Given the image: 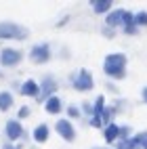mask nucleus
<instances>
[{
  "mask_svg": "<svg viewBox=\"0 0 147 149\" xmlns=\"http://www.w3.org/2000/svg\"><path fill=\"white\" fill-rule=\"evenodd\" d=\"M103 72L109 78H114V80L126 78V55H122V53L107 55L105 61H103Z\"/></svg>",
  "mask_w": 147,
  "mask_h": 149,
  "instance_id": "nucleus-1",
  "label": "nucleus"
},
{
  "mask_svg": "<svg viewBox=\"0 0 147 149\" xmlns=\"http://www.w3.org/2000/svg\"><path fill=\"white\" fill-rule=\"evenodd\" d=\"M27 29L13 21H0V40H25Z\"/></svg>",
  "mask_w": 147,
  "mask_h": 149,
  "instance_id": "nucleus-2",
  "label": "nucleus"
},
{
  "mask_svg": "<svg viewBox=\"0 0 147 149\" xmlns=\"http://www.w3.org/2000/svg\"><path fill=\"white\" fill-rule=\"evenodd\" d=\"M57 91V80L53 76H44L42 78V82L38 84V97H36V101L38 103H46L48 99H51Z\"/></svg>",
  "mask_w": 147,
  "mask_h": 149,
  "instance_id": "nucleus-3",
  "label": "nucleus"
},
{
  "mask_svg": "<svg viewBox=\"0 0 147 149\" xmlns=\"http://www.w3.org/2000/svg\"><path fill=\"white\" fill-rule=\"evenodd\" d=\"M72 82H74V88H76V91L86 93V91H93L95 78H93V74L88 72V69H80V72H78V74L72 78Z\"/></svg>",
  "mask_w": 147,
  "mask_h": 149,
  "instance_id": "nucleus-4",
  "label": "nucleus"
},
{
  "mask_svg": "<svg viewBox=\"0 0 147 149\" xmlns=\"http://www.w3.org/2000/svg\"><path fill=\"white\" fill-rule=\"evenodd\" d=\"M23 61V53L19 48H2L0 51V63L4 67H15Z\"/></svg>",
  "mask_w": 147,
  "mask_h": 149,
  "instance_id": "nucleus-5",
  "label": "nucleus"
},
{
  "mask_svg": "<svg viewBox=\"0 0 147 149\" xmlns=\"http://www.w3.org/2000/svg\"><path fill=\"white\" fill-rule=\"evenodd\" d=\"M29 59H32V61H34L36 65H42V63H46L48 59H51V46H48L46 42L32 46V51H29Z\"/></svg>",
  "mask_w": 147,
  "mask_h": 149,
  "instance_id": "nucleus-6",
  "label": "nucleus"
},
{
  "mask_svg": "<svg viewBox=\"0 0 147 149\" xmlns=\"http://www.w3.org/2000/svg\"><path fill=\"white\" fill-rule=\"evenodd\" d=\"M4 134L8 139V143H11V141H17V139H23L25 130H23V126L19 120H8L6 126H4Z\"/></svg>",
  "mask_w": 147,
  "mask_h": 149,
  "instance_id": "nucleus-7",
  "label": "nucleus"
},
{
  "mask_svg": "<svg viewBox=\"0 0 147 149\" xmlns=\"http://www.w3.org/2000/svg\"><path fill=\"white\" fill-rule=\"evenodd\" d=\"M55 128H57L59 136H61V139H65L67 143L76 141V128H74V124H72L70 120H59V122L55 124Z\"/></svg>",
  "mask_w": 147,
  "mask_h": 149,
  "instance_id": "nucleus-8",
  "label": "nucleus"
},
{
  "mask_svg": "<svg viewBox=\"0 0 147 149\" xmlns=\"http://www.w3.org/2000/svg\"><path fill=\"white\" fill-rule=\"evenodd\" d=\"M105 23L107 27H118V25H124V8H116V11H109L105 17Z\"/></svg>",
  "mask_w": 147,
  "mask_h": 149,
  "instance_id": "nucleus-9",
  "label": "nucleus"
},
{
  "mask_svg": "<svg viewBox=\"0 0 147 149\" xmlns=\"http://www.w3.org/2000/svg\"><path fill=\"white\" fill-rule=\"evenodd\" d=\"M48 134H51V128H48L46 124H38L34 128V132H32V136H34L36 143H46L48 141Z\"/></svg>",
  "mask_w": 147,
  "mask_h": 149,
  "instance_id": "nucleus-10",
  "label": "nucleus"
},
{
  "mask_svg": "<svg viewBox=\"0 0 147 149\" xmlns=\"http://www.w3.org/2000/svg\"><path fill=\"white\" fill-rule=\"evenodd\" d=\"M44 109H46V113H51V116H57L59 111L63 109V103H61V99H59L57 95H53L48 101L44 103Z\"/></svg>",
  "mask_w": 147,
  "mask_h": 149,
  "instance_id": "nucleus-11",
  "label": "nucleus"
},
{
  "mask_svg": "<svg viewBox=\"0 0 147 149\" xmlns=\"http://www.w3.org/2000/svg\"><path fill=\"white\" fill-rule=\"evenodd\" d=\"M19 93H21L23 97H38V82L36 80H25L21 84V88H19Z\"/></svg>",
  "mask_w": 147,
  "mask_h": 149,
  "instance_id": "nucleus-12",
  "label": "nucleus"
},
{
  "mask_svg": "<svg viewBox=\"0 0 147 149\" xmlns=\"http://www.w3.org/2000/svg\"><path fill=\"white\" fill-rule=\"evenodd\" d=\"M118 132H120V126L118 124H107L103 128V136H105L107 143H116L118 141Z\"/></svg>",
  "mask_w": 147,
  "mask_h": 149,
  "instance_id": "nucleus-13",
  "label": "nucleus"
},
{
  "mask_svg": "<svg viewBox=\"0 0 147 149\" xmlns=\"http://www.w3.org/2000/svg\"><path fill=\"white\" fill-rule=\"evenodd\" d=\"M91 4H93V11H95V13H101V15L105 13V15H107V13L111 11V4H114V2H111V0H93Z\"/></svg>",
  "mask_w": 147,
  "mask_h": 149,
  "instance_id": "nucleus-14",
  "label": "nucleus"
},
{
  "mask_svg": "<svg viewBox=\"0 0 147 149\" xmlns=\"http://www.w3.org/2000/svg\"><path fill=\"white\" fill-rule=\"evenodd\" d=\"M116 113H118V109H116L114 105H105V107H103V111H101V122H103L105 126H107V124H114Z\"/></svg>",
  "mask_w": 147,
  "mask_h": 149,
  "instance_id": "nucleus-15",
  "label": "nucleus"
},
{
  "mask_svg": "<svg viewBox=\"0 0 147 149\" xmlns=\"http://www.w3.org/2000/svg\"><path fill=\"white\" fill-rule=\"evenodd\" d=\"M13 107V95L8 91H2L0 93V111H8Z\"/></svg>",
  "mask_w": 147,
  "mask_h": 149,
  "instance_id": "nucleus-16",
  "label": "nucleus"
},
{
  "mask_svg": "<svg viewBox=\"0 0 147 149\" xmlns=\"http://www.w3.org/2000/svg\"><path fill=\"white\" fill-rule=\"evenodd\" d=\"M103 107H105V97H103V95H99V97L95 99V105H93V116H99V118H101Z\"/></svg>",
  "mask_w": 147,
  "mask_h": 149,
  "instance_id": "nucleus-17",
  "label": "nucleus"
},
{
  "mask_svg": "<svg viewBox=\"0 0 147 149\" xmlns=\"http://www.w3.org/2000/svg\"><path fill=\"white\" fill-rule=\"evenodd\" d=\"M132 23H134L137 27H143V25H147V13H145V11H141V13L132 15Z\"/></svg>",
  "mask_w": 147,
  "mask_h": 149,
  "instance_id": "nucleus-18",
  "label": "nucleus"
},
{
  "mask_svg": "<svg viewBox=\"0 0 147 149\" xmlns=\"http://www.w3.org/2000/svg\"><path fill=\"white\" fill-rule=\"evenodd\" d=\"M130 134H132L130 126H120V132H118V141H128Z\"/></svg>",
  "mask_w": 147,
  "mask_h": 149,
  "instance_id": "nucleus-19",
  "label": "nucleus"
},
{
  "mask_svg": "<svg viewBox=\"0 0 147 149\" xmlns=\"http://www.w3.org/2000/svg\"><path fill=\"white\" fill-rule=\"evenodd\" d=\"M124 34H128V36H137V34H139V27H137L134 23H128V25H124Z\"/></svg>",
  "mask_w": 147,
  "mask_h": 149,
  "instance_id": "nucleus-20",
  "label": "nucleus"
},
{
  "mask_svg": "<svg viewBox=\"0 0 147 149\" xmlns=\"http://www.w3.org/2000/svg\"><path fill=\"white\" fill-rule=\"evenodd\" d=\"M67 118H80V109H78L76 105H72V107H67Z\"/></svg>",
  "mask_w": 147,
  "mask_h": 149,
  "instance_id": "nucleus-21",
  "label": "nucleus"
},
{
  "mask_svg": "<svg viewBox=\"0 0 147 149\" xmlns=\"http://www.w3.org/2000/svg\"><path fill=\"white\" fill-rule=\"evenodd\" d=\"M88 124H91L93 128H101V126H103V122H101L99 116H91V122H88Z\"/></svg>",
  "mask_w": 147,
  "mask_h": 149,
  "instance_id": "nucleus-22",
  "label": "nucleus"
},
{
  "mask_svg": "<svg viewBox=\"0 0 147 149\" xmlns=\"http://www.w3.org/2000/svg\"><path fill=\"white\" fill-rule=\"evenodd\" d=\"M116 149H132L130 141H116Z\"/></svg>",
  "mask_w": 147,
  "mask_h": 149,
  "instance_id": "nucleus-23",
  "label": "nucleus"
},
{
  "mask_svg": "<svg viewBox=\"0 0 147 149\" xmlns=\"http://www.w3.org/2000/svg\"><path fill=\"white\" fill-rule=\"evenodd\" d=\"M82 111H84V113H88V116H93V103H88V101H86V103H82Z\"/></svg>",
  "mask_w": 147,
  "mask_h": 149,
  "instance_id": "nucleus-24",
  "label": "nucleus"
},
{
  "mask_svg": "<svg viewBox=\"0 0 147 149\" xmlns=\"http://www.w3.org/2000/svg\"><path fill=\"white\" fill-rule=\"evenodd\" d=\"M139 136H141V149H147V130L139 132Z\"/></svg>",
  "mask_w": 147,
  "mask_h": 149,
  "instance_id": "nucleus-25",
  "label": "nucleus"
},
{
  "mask_svg": "<svg viewBox=\"0 0 147 149\" xmlns=\"http://www.w3.org/2000/svg\"><path fill=\"white\" fill-rule=\"evenodd\" d=\"M29 116V107H21L19 109V120H23V118H27Z\"/></svg>",
  "mask_w": 147,
  "mask_h": 149,
  "instance_id": "nucleus-26",
  "label": "nucleus"
},
{
  "mask_svg": "<svg viewBox=\"0 0 147 149\" xmlns=\"http://www.w3.org/2000/svg\"><path fill=\"white\" fill-rule=\"evenodd\" d=\"M103 36H107V38H114V29H111V27H103Z\"/></svg>",
  "mask_w": 147,
  "mask_h": 149,
  "instance_id": "nucleus-27",
  "label": "nucleus"
},
{
  "mask_svg": "<svg viewBox=\"0 0 147 149\" xmlns=\"http://www.w3.org/2000/svg\"><path fill=\"white\" fill-rule=\"evenodd\" d=\"M107 88H109L111 93H116V95H118V86H116V84H107Z\"/></svg>",
  "mask_w": 147,
  "mask_h": 149,
  "instance_id": "nucleus-28",
  "label": "nucleus"
},
{
  "mask_svg": "<svg viewBox=\"0 0 147 149\" xmlns=\"http://www.w3.org/2000/svg\"><path fill=\"white\" fill-rule=\"evenodd\" d=\"M141 97H143V101L147 103V86H145V88H143V91H141Z\"/></svg>",
  "mask_w": 147,
  "mask_h": 149,
  "instance_id": "nucleus-29",
  "label": "nucleus"
},
{
  "mask_svg": "<svg viewBox=\"0 0 147 149\" xmlns=\"http://www.w3.org/2000/svg\"><path fill=\"white\" fill-rule=\"evenodd\" d=\"M93 149H103V147H93Z\"/></svg>",
  "mask_w": 147,
  "mask_h": 149,
  "instance_id": "nucleus-30",
  "label": "nucleus"
},
{
  "mask_svg": "<svg viewBox=\"0 0 147 149\" xmlns=\"http://www.w3.org/2000/svg\"><path fill=\"white\" fill-rule=\"evenodd\" d=\"M0 76H2V72H0Z\"/></svg>",
  "mask_w": 147,
  "mask_h": 149,
  "instance_id": "nucleus-31",
  "label": "nucleus"
}]
</instances>
